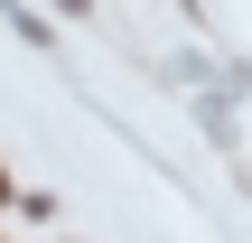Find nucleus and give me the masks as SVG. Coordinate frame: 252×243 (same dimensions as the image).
Returning <instances> with one entry per match:
<instances>
[{"label":"nucleus","mask_w":252,"mask_h":243,"mask_svg":"<svg viewBox=\"0 0 252 243\" xmlns=\"http://www.w3.org/2000/svg\"><path fill=\"white\" fill-rule=\"evenodd\" d=\"M65 9H84V0H65Z\"/></svg>","instance_id":"1"}]
</instances>
